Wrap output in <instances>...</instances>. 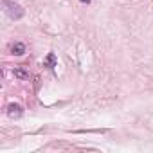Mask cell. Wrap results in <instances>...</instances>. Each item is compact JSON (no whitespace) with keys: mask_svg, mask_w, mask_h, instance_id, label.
I'll return each instance as SVG.
<instances>
[{"mask_svg":"<svg viewBox=\"0 0 153 153\" xmlns=\"http://www.w3.org/2000/svg\"><path fill=\"white\" fill-rule=\"evenodd\" d=\"M4 7H6V13H7L11 18H15V20H18V18L24 16V9H22L18 4L11 2V0H4Z\"/></svg>","mask_w":153,"mask_h":153,"instance_id":"6da1fadb","label":"cell"},{"mask_svg":"<svg viewBox=\"0 0 153 153\" xmlns=\"http://www.w3.org/2000/svg\"><path fill=\"white\" fill-rule=\"evenodd\" d=\"M7 115H9L11 119H18V117L22 115V106L16 105V103H15V105H9V106H7Z\"/></svg>","mask_w":153,"mask_h":153,"instance_id":"7a4b0ae2","label":"cell"},{"mask_svg":"<svg viewBox=\"0 0 153 153\" xmlns=\"http://www.w3.org/2000/svg\"><path fill=\"white\" fill-rule=\"evenodd\" d=\"M24 52H25V45H24V43L16 42V43L11 45V54H15V56H22Z\"/></svg>","mask_w":153,"mask_h":153,"instance_id":"3957f363","label":"cell"},{"mask_svg":"<svg viewBox=\"0 0 153 153\" xmlns=\"http://www.w3.org/2000/svg\"><path fill=\"white\" fill-rule=\"evenodd\" d=\"M15 76H16V78H20V79H27L29 78V74L24 68H15Z\"/></svg>","mask_w":153,"mask_h":153,"instance_id":"277c9868","label":"cell"},{"mask_svg":"<svg viewBox=\"0 0 153 153\" xmlns=\"http://www.w3.org/2000/svg\"><path fill=\"white\" fill-rule=\"evenodd\" d=\"M47 63L51 65V68H54V54H49V58H47Z\"/></svg>","mask_w":153,"mask_h":153,"instance_id":"5b68a950","label":"cell"},{"mask_svg":"<svg viewBox=\"0 0 153 153\" xmlns=\"http://www.w3.org/2000/svg\"><path fill=\"white\" fill-rule=\"evenodd\" d=\"M81 2H83V4H88V2H90V0H81Z\"/></svg>","mask_w":153,"mask_h":153,"instance_id":"8992f818","label":"cell"}]
</instances>
